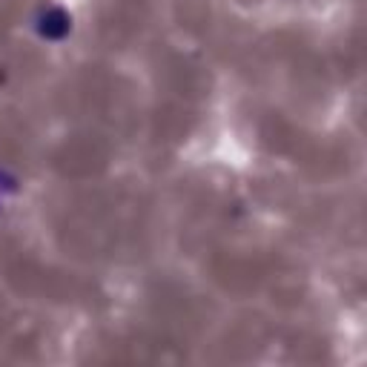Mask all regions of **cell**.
<instances>
[{
  "instance_id": "obj_1",
  "label": "cell",
  "mask_w": 367,
  "mask_h": 367,
  "mask_svg": "<svg viewBox=\"0 0 367 367\" xmlns=\"http://www.w3.org/2000/svg\"><path fill=\"white\" fill-rule=\"evenodd\" d=\"M40 32L43 35H49V37H61L69 32V18L64 12H49V15H43L40 20Z\"/></svg>"
}]
</instances>
